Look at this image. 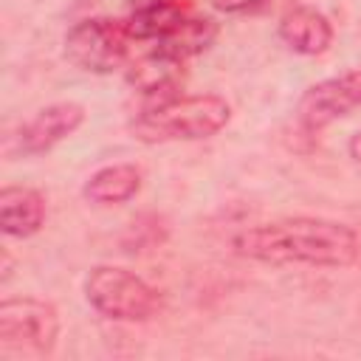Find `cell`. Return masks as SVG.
<instances>
[{
	"mask_svg": "<svg viewBox=\"0 0 361 361\" xmlns=\"http://www.w3.org/2000/svg\"><path fill=\"white\" fill-rule=\"evenodd\" d=\"M350 155L361 164V133H355V135L350 138Z\"/></svg>",
	"mask_w": 361,
	"mask_h": 361,
	"instance_id": "9a60e30c",
	"label": "cell"
},
{
	"mask_svg": "<svg viewBox=\"0 0 361 361\" xmlns=\"http://www.w3.org/2000/svg\"><path fill=\"white\" fill-rule=\"evenodd\" d=\"M8 274H11V257H8V251H3V282L8 279Z\"/></svg>",
	"mask_w": 361,
	"mask_h": 361,
	"instance_id": "2e32d148",
	"label": "cell"
},
{
	"mask_svg": "<svg viewBox=\"0 0 361 361\" xmlns=\"http://www.w3.org/2000/svg\"><path fill=\"white\" fill-rule=\"evenodd\" d=\"M141 189V169L133 164H110L96 169L85 183V197L99 206H116L135 197Z\"/></svg>",
	"mask_w": 361,
	"mask_h": 361,
	"instance_id": "8fae6325",
	"label": "cell"
},
{
	"mask_svg": "<svg viewBox=\"0 0 361 361\" xmlns=\"http://www.w3.org/2000/svg\"><path fill=\"white\" fill-rule=\"evenodd\" d=\"M133 37L127 34L124 20L110 17H90L76 23L65 34V56L90 73H110L124 65L127 59V42Z\"/></svg>",
	"mask_w": 361,
	"mask_h": 361,
	"instance_id": "5b68a950",
	"label": "cell"
},
{
	"mask_svg": "<svg viewBox=\"0 0 361 361\" xmlns=\"http://www.w3.org/2000/svg\"><path fill=\"white\" fill-rule=\"evenodd\" d=\"M217 11L223 14H240V11H248V8H257L262 0H209Z\"/></svg>",
	"mask_w": 361,
	"mask_h": 361,
	"instance_id": "5bb4252c",
	"label": "cell"
},
{
	"mask_svg": "<svg viewBox=\"0 0 361 361\" xmlns=\"http://www.w3.org/2000/svg\"><path fill=\"white\" fill-rule=\"evenodd\" d=\"M127 79L130 85L152 99L149 104H161L166 99H175L180 96L178 93V85H180V62L161 54V51H152V54H144L141 59H135L127 71Z\"/></svg>",
	"mask_w": 361,
	"mask_h": 361,
	"instance_id": "9c48e42d",
	"label": "cell"
},
{
	"mask_svg": "<svg viewBox=\"0 0 361 361\" xmlns=\"http://www.w3.org/2000/svg\"><path fill=\"white\" fill-rule=\"evenodd\" d=\"M231 245L240 257L268 265L347 268L361 257L358 234L347 223L327 217H282L259 223L243 228Z\"/></svg>",
	"mask_w": 361,
	"mask_h": 361,
	"instance_id": "6da1fadb",
	"label": "cell"
},
{
	"mask_svg": "<svg viewBox=\"0 0 361 361\" xmlns=\"http://www.w3.org/2000/svg\"><path fill=\"white\" fill-rule=\"evenodd\" d=\"M183 17L186 14L180 11V6L166 3V0H155V3L135 8L124 20V25H127V34L133 39H164L166 34H172L183 23Z\"/></svg>",
	"mask_w": 361,
	"mask_h": 361,
	"instance_id": "4fadbf2b",
	"label": "cell"
},
{
	"mask_svg": "<svg viewBox=\"0 0 361 361\" xmlns=\"http://www.w3.org/2000/svg\"><path fill=\"white\" fill-rule=\"evenodd\" d=\"M231 118V107L223 96H175L161 104H149L130 121L133 138L144 144L166 141H200L220 133Z\"/></svg>",
	"mask_w": 361,
	"mask_h": 361,
	"instance_id": "7a4b0ae2",
	"label": "cell"
},
{
	"mask_svg": "<svg viewBox=\"0 0 361 361\" xmlns=\"http://www.w3.org/2000/svg\"><path fill=\"white\" fill-rule=\"evenodd\" d=\"M45 223V197L28 186H6L0 192V228L8 237H31Z\"/></svg>",
	"mask_w": 361,
	"mask_h": 361,
	"instance_id": "30bf717a",
	"label": "cell"
},
{
	"mask_svg": "<svg viewBox=\"0 0 361 361\" xmlns=\"http://www.w3.org/2000/svg\"><path fill=\"white\" fill-rule=\"evenodd\" d=\"M59 336V313L51 302L11 296L0 302V350L17 358H45Z\"/></svg>",
	"mask_w": 361,
	"mask_h": 361,
	"instance_id": "3957f363",
	"label": "cell"
},
{
	"mask_svg": "<svg viewBox=\"0 0 361 361\" xmlns=\"http://www.w3.org/2000/svg\"><path fill=\"white\" fill-rule=\"evenodd\" d=\"M355 107H361V68L310 85L299 99L296 118L305 130L316 133Z\"/></svg>",
	"mask_w": 361,
	"mask_h": 361,
	"instance_id": "8992f818",
	"label": "cell"
},
{
	"mask_svg": "<svg viewBox=\"0 0 361 361\" xmlns=\"http://www.w3.org/2000/svg\"><path fill=\"white\" fill-rule=\"evenodd\" d=\"M214 37H217V23L212 17H183V23L172 34H166L164 39H158L155 51H161V54L183 62L189 56L203 54L214 42Z\"/></svg>",
	"mask_w": 361,
	"mask_h": 361,
	"instance_id": "7c38bea8",
	"label": "cell"
},
{
	"mask_svg": "<svg viewBox=\"0 0 361 361\" xmlns=\"http://www.w3.org/2000/svg\"><path fill=\"white\" fill-rule=\"evenodd\" d=\"M85 121V107L76 102H56L42 107L31 121L20 127L17 144L23 155H39L65 141Z\"/></svg>",
	"mask_w": 361,
	"mask_h": 361,
	"instance_id": "52a82bcc",
	"label": "cell"
},
{
	"mask_svg": "<svg viewBox=\"0 0 361 361\" xmlns=\"http://www.w3.org/2000/svg\"><path fill=\"white\" fill-rule=\"evenodd\" d=\"M87 302L116 322H147L161 310V293L127 268L96 265L85 279Z\"/></svg>",
	"mask_w": 361,
	"mask_h": 361,
	"instance_id": "277c9868",
	"label": "cell"
},
{
	"mask_svg": "<svg viewBox=\"0 0 361 361\" xmlns=\"http://www.w3.org/2000/svg\"><path fill=\"white\" fill-rule=\"evenodd\" d=\"M279 37L290 51L316 56L330 48L333 25L322 11H316L310 6H296L279 20Z\"/></svg>",
	"mask_w": 361,
	"mask_h": 361,
	"instance_id": "ba28073f",
	"label": "cell"
}]
</instances>
